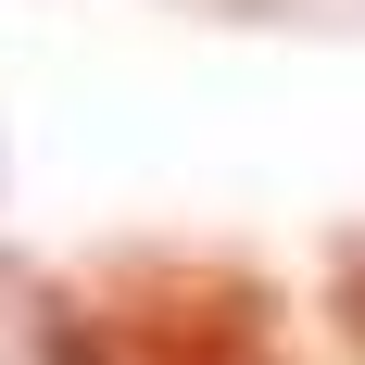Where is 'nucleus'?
<instances>
[{
  "instance_id": "1",
  "label": "nucleus",
  "mask_w": 365,
  "mask_h": 365,
  "mask_svg": "<svg viewBox=\"0 0 365 365\" xmlns=\"http://www.w3.org/2000/svg\"><path fill=\"white\" fill-rule=\"evenodd\" d=\"M51 365H277V302L252 264L126 252L51 302Z\"/></svg>"
}]
</instances>
